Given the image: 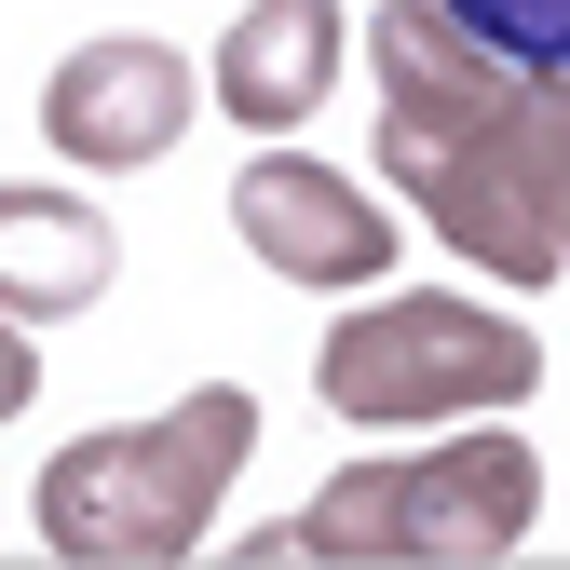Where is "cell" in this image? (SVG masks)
<instances>
[{
	"mask_svg": "<svg viewBox=\"0 0 570 570\" xmlns=\"http://www.w3.org/2000/svg\"><path fill=\"white\" fill-rule=\"evenodd\" d=\"M367 68H381V164L421 204V232L475 258L489 285H557L570 272V68L489 55L449 0H381Z\"/></svg>",
	"mask_w": 570,
	"mask_h": 570,
	"instance_id": "1",
	"label": "cell"
},
{
	"mask_svg": "<svg viewBox=\"0 0 570 570\" xmlns=\"http://www.w3.org/2000/svg\"><path fill=\"white\" fill-rule=\"evenodd\" d=\"M258 449V394L245 381H190L150 421H109V435H68L41 462V543L82 570H177L218 530V489Z\"/></svg>",
	"mask_w": 570,
	"mask_h": 570,
	"instance_id": "2",
	"label": "cell"
},
{
	"mask_svg": "<svg viewBox=\"0 0 570 570\" xmlns=\"http://www.w3.org/2000/svg\"><path fill=\"white\" fill-rule=\"evenodd\" d=\"M543 517V462L530 435H435L394 462H340L285 530H258V557H340V570H489L517 557Z\"/></svg>",
	"mask_w": 570,
	"mask_h": 570,
	"instance_id": "3",
	"label": "cell"
},
{
	"mask_svg": "<svg viewBox=\"0 0 570 570\" xmlns=\"http://www.w3.org/2000/svg\"><path fill=\"white\" fill-rule=\"evenodd\" d=\"M326 407L367 421V435H421V421H489V407H530L543 381V340L489 299H449V285H421V299H367L353 326H326Z\"/></svg>",
	"mask_w": 570,
	"mask_h": 570,
	"instance_id": "4",
	"label": "cell"
},
{
	"mask_svg": "<svg viewBox=\"0 0 570 570\" xmlns=\"http://www.w3.org/2000/svg\"><path fill=\"white\" fill-rule=\"evenodd\" d=\"M204 96H218V82H190L177 41H82L55 68V96H41V136H55V164L122 177V164H164Z\"/></svg>",
	"mask_w": 570,
	"mask_h": 570,
	"instance_id": "5",
	"label": "cell"
},
{
	"mask_svg": "<svg viewBox=\"0 0 570 570\" xmlns=\"http://www.w3.org/2000/svg\"><path fill=\"white\" fill-rule=\"evenodd\" d=\"M232 232H245L258 272H285V285H367V272H394V218H381L353 177L299 164V150H258V164L232 177Z\"/></svg>",
	"mask_w": 570,
	"mask_h": 570,
	"instance_id": "6",
	"label": "cell"
},
{
	"mask_svg": "<svg viewBox=\"0 0 570 570\" xmlns=\"http://www.w3.org/2000/svg\"><path fill=\"white\" fill-rule=\"evenodd\" d=\"M340 55H353V28H340V0H245L204 82H218V109H232L245 136H285V122H313V109H326V82H340Z\"/></svg>",
	"mask_w": 570,
	"mask_h": 570,
	"instance_id": "7",
	"label": "cell"
},
{
	"mask_svg": "<svg viewBox=\"0 0 570 570\" xmlns=\"http://www.w3.org/2000/svg\"><path fill=\"white\" fill-rule=\"evenodd\" d=\"M109 272H122V245H109V218H96L82 190H41V177L0 190V313H28V326L96 313Z\"/></svg>",
	"mask_w": 570,
	"mask_h": 570,
	"instance_id": "8",
	"label": "cell"
},
{
	"mask_svg": "<svg viewBox=\"0 0 570 570\" xmlns=\"http://www.w3.org/2000/svg\"><path fill=\"white\" fill-rule=\"evenodd\" d=\"M449 14L517 68H570V0H449Z\"/></svg>",
	"mask_w": 570,
	"mask_h": 570,
	"instance_id": "9",
	"label": "cell"
},
{
	"mask_svg": "<svg viewBox=\"0 0 570 570\" xmlns=\"http://www.w3.org/2000/svg\"><path fill=\"white\" fill-rule=\"evenodd\" d=\"M41 394V353H28V313H14V340H0V407H28Z\"/></svg>",
	"mask_w": 570,
	"mask_h": 570,
	"instance_id": "10",
	"label": "cell"
}]
</instances>
